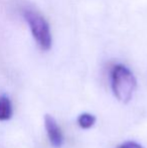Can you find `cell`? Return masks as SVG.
Segmentation results:
<instances>
[{"label":"cell","instance_id":"1","mask_svg":"<svg viewBox=\"0 0 147 148\" xmlns=\"http://www.w3.org/2000/svg\"><path fill=\"white\" fill-rule=\"evenodd\" d=\"M111 89L115 98L123 104L131 101L137 88V81L133 73L126 66L117 64L111 69Z\"/></svg>","mask_w":147,"mask_h":148},{"label":"cell","instance_id":"2","mask_svg":"<svg viewBox=\"0 0 147 148\" xmlns=\"http://www.w3.org/2000/svg\"><path fill=\"white\" fill-rule=\"evenodd\" d=\"M23 16L38 47L43 51L51 49L53 45V36L46 19L38 12L29 9L24 10Z\"/></svg>","mask_w":147,"mask_h":148},{"label":"cell","instance_id":"3","mask_svg":"<svg viewBox=\"0 0 147 148\" xmlns=\"http://www.w3.org/2000/svg\"><path fill=\"white\" fill-rule=\"evenodd\" d=\"M44 128L46 130L49 143L55 148H59L63 146L64 141H65L63 131L57 124V120L51 115L46 114L44 116Z\"/></svg>","mask_w":147,"mask_h":148},{"label":"cell","instance_id":"4","mask_svg":"<svg viewBox=\"0 0 147 148\" xmlns=\"http://www.w3.org/2000/svg\"><path fill=\"white\" fill-rule=\"evenodd\" d=\"M12 116V104L7 96L0 97V121L9 120Z\"/></svg>","mask_w":147,"mask_h":148},{"label":"cell","instance_id":"5","mask_svg":"<svg viewBox=\"0 0 147 148\" xmlns=\"http://www.w3.org/2000/svg\"><path fill=\"white\" fill-rule=\"evenodd\" d=\"M96 117L95 115L90 113H83L81 114L80 116L78 117V124L81 128L83 129H90L92 128L93 126L95 125L96 123Z\"/></svg>","mask_w":147,"mask_h":148},{"label":"cell","instance_id":"6","mask_svg":"<svg viewBox=\"0 0 147 148\" xmlns=\"http://www.w3.org/2000/svg\"><path fill=\"white\" fill-rule=\"evenodd\" d=\"M116 148H143V146L140 145L139 143L135 142V141H126V142L122 143Z\"/></svg>","mask_w":147,"mask_h":148}]
</instances>
